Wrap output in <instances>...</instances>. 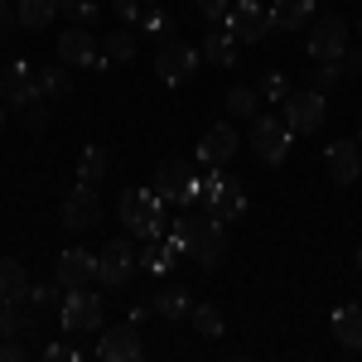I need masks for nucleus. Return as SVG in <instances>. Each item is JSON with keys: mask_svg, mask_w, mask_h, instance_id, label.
Masks as SVG:
<instances>
[{"mask_svg": "<svg viewBox=\"0 0 362 362\" xmlns=\"http://www.w3.org/2000/svg\"><path fill=\"white\" fill-rule=\"evenodd\" d=\"M116 218L126 223V232H136L140 242H155V237L169 232V203L155 194V189H126Z\"/></svg>", "mask_w": 362, "mask_h": 362, "instance_id": "nucleus-1", "label": "nucleus"}, {"mask_svg": "<svg viewBox=\"0 0 362 362\" xmlns=\"http://www.w3.org/2000/svg\"><path fill=\"white\" fill-rule=\"evenodd\" d=\"M155 194L165 198L169 208H198V169L184 165V160H165L155 169Z\"/></svg>", "mask_w": 362, "mask_h": 362, "instance_id": "nucleus-2", "label": "nucleus"}, {"mask_svg": "<svg viewBox=\"0 0 362 362\" xmlns=\"http://www.w3.org/2000/svg\"><path fill=\"white\" fill-rule=\"evenodd\" d=\"M198 208H208V218H218V223H237L247 213V194L223 174H208V179H198Z\"/></svg>", "mask_w": 362, "mask_h": 362, "instance_id": "nucleus-3", "label": "nucleus"}, {"mask_svg": "<svg viewBox=\"0 0 362 362\" xmlns=\"http://www.w3.org/2000/svg\"><path fill=\"white\" fill-rule=\"evenodd\" d=\"M251 150H256V160H266V165H285V155H290V145H295V131L285 126V116H251Z\"/></svg>", "mask_w": 362, "mask_h": 362, "instance_id": "nucleus-4", "label": "nucleus"}, {"mask_svg": "<svg viewBox=\"0 0 362 362\" xmlns=\"http://www.w3.org/2000/svg\"><path fill=\"white\" fill-rule=\"evenodd\" d=\"M223 25L237 34V44H261V39L276 29L271 25V5H261V0H232Z\"/></svg>", "mask_w": 362, "mask_h": 362, "instance_id": "nucleus-5", "label": "nucleus"}, {"mask_svg": "<svg viewBox=\"0 0 362 362\" xmlns=\"http://www.w3.org/2000/svg\"><path fill=\"white\" fill-rule=\"evenodd\" d=\"M198 49L194 44H184V39H165V44H155V73H160V83H189L198 73Z\"/></svg>", "mask_w": 362, "mask_h": 362, "instance_id": "nucleus-6", "label": "nucleus"}, {"mask_svg": "<svg viewBox=\"0 0 362 362\" xmlns=\"http://www.w3.org/2000/svg\"><path fill=\"white\" fill-rule=\"evenodd\" d=\"M102 314H107V305H102V295H92V290H68L63 295V309H58V319H63V329L68 334H92L97 324H102Z\"/></svg>", "mask_w": 362, "mask_h": 362, "instance_id": "nucleus-7", "label": "nucleus"}, {"mask_svg": "<svg viewBox=\"0 0 362 362\" xmlns=\"http://www.w3.org/2000/svg\"><path fill=\"white\" fill-rule=\"evenodd\" d=\"M58 63H68V68H107L102 44L92 39V29H87V25H73V29L58 34Z\"/></svg>", "mask_w": 362, "mask_h": 362, "instance_id": "nucleus-8", "label": "nucleus"}, {"mask_svg": "<svg viewBox=\"0 0 362 362\" xmlns=\"http://www.w3.org/2000/svg\"><path fill=\"white\" fill-rule=\"evenodd\" d=\"M285 126H290L295 136L324 131V92H319V87H314V92H290V97H285Z\"/></svg>", "mask_w": 362, "mask_h": 362, "instance_id": "nucleus-9", "label": "nucleus"}, {"mask_svg": "<svg viewBox=\"0 0 362 362\" xmlns=\"http://www.w3.org/2000/svg\"><path fill=\"white\" fill-rule=\"evenodd\" d=\"M136 266H140V256H136L131 242H107L102 256H97V280H102V285H112V290H121V285H131Z\"/></svg>", "mask_w": 362, "mask_h": 362, "instance_id": "nucleus-10", "label": "nucleus"}, {"mask_svg": "<svg viewBox=\"0 0 362 362\" xmlns=\"http://www.w3.org/2000/svg\"><path fill=\"white\" fill-rule=\"evenodd\" d=\"M348 54V25L338 15H324L309 25V58L324 63V58H343Z\"/></svg>", "mask_w": 362, "mask_h": 362, "instance_id": "nucleus-11", "label": "nucleus"}, {"mask_svg": "<svg viewBox=\"0 0 362 362\" xmlns=\"http://www.w3.org/2000/svg\"><path fill=\"white\" fill-rule=\"evenodd\" d=\"M44 92H39V73L29 68V63H10L5 73H0V102L5 107H20L25 112L29 102H39Z\"/></svg>", "mask_w": 362, "mask_h": 362, "instance_id": "nucleus-12", "label": "nucleus"}, {"mask_svg": "<svg viewBox=\"0 0 362 362\" xmlns=\"http://www.w3.org/2000/svg\"><path fill=\"white\" fill-rule=\"evenodd\" d=\"M140 353H145V343H140L131 319L116 324V329H102V338H97V358L102 362H140Z\"/></svg>", "mask_w": 362, "mask_h": 362, "instance_id": "nucleus-13", "label": "nucleus"}, {"mask_svg": "<svg viewBox=\"0 0 362 362\" xmlns=\"http://www.w3.org/2000/svg\"><path fill=\"white\" fill-rule=\"evenodd\" d=\"M102 223V198H97V189L92 184H78L73 194L63 198V227L68 232H87V227Z\"/></svg>", "mask_w": 362, "mask_h": 362, "instance_id": "nucleus-14", "label": "nucleus"}, {"mask_svg": "<svg viewBox=\"0 0 362 362\" xmlns=\"http://www.w3.org/2000/svg\"><path fill=\"white\" fill-rule=\"evenodd\" d=\"M237 131L227 126V121H218V126H208L203 131V140H198V165H208V169H223L232 155H237Z\"/></svg>", "mask_w": 362, "mask_h": 362, "instance_id": "nucleus-15", "label": "nucleus"}, {"mask_svg": "<svg viewBox=\"0 0 362 362\" xmlns=\"http://www.w3.org/2000/svg\"><path fill=\"white\" fill-rule=\"evenodd\" d=\"M324 169H329L334 184H353L362 174V145L358 140H334V145L324 150Z\"/></svg>", "mask_w": 362, "mask_h": 362, "instance_id": "nucleus-16", "label": "nucleus"}, {"mask_svg": "<svg viewBox=\"0 0 362 362\" xmlns=\"http://www.w3.org/2000/svg\"><path fill=\"white\" fill-rule=\"evenodd\" d=\"M92 280H97V256H92V251L68 247L58 256V285H63V290H83Z\"/></svg>", "mask_w": 362, "mask_h": 362, "instance_id": "nucleus-17", "label": "nucleus"}, {"mask_svg": "<svg viewBox=\"0 0 362 362\" xmlns=\"http://www.w3.org/2000/svg\"><path fill=\"white\" fill-rule=\"evenodd\" d=\"M150 309H155L160 319H169V324H179L184 314H194V305H189V290H184L179 280H169V276H160L155 295H150Z\"/></svg>", "mask_w": 362, "mask_h": 362, "instance_id": "nucleus-18", "label": "nucleus"}, {"mask_svg": "<svg viewBox=\"0 0 362 362\" xmlns=\"http://www.w3.org/2000/svg\"><path fill=\"white\" fill-rule=\"evenodd\" d=\"M223 256H227V223L208 218V223H203V237H198V247H194V261L203 271H218Z\"/></svg>", "mask_w": 362, "mask_h": 362, "instance_id": "nucleus-19", "label": "nucleus"}, {"mask_svg": "<svg viewBox=\"0 0 362 362\" xmlns=\"http://www.w3.org/2000/svg\"><path fill=\"white\" fill-rule=\"evenodd\" d=\"M203 54H208L213 68H232V63H237V34H232L227 25H208V34H203Z\"/></svg>", "mask_w": 362, "mask_h": 362, "instance_id": "nucleus-20", "label": "nucleus"}, {"mask_svg": "<svg viewBox=\"0 0 362 362\" xmlns=\"http://www.w3.org/2000/svg\"><path fill=\"white\" fill-rule=\"evenodd\" d=\"M203 223H208V218H203V213H179V218H174V223H169V247L179 251V256H194V247H198V237H203Z\"/></svg>", "mask_w": 362, "mask_h": 362, "instance_id": "nucleus-21", "label": "nucleus"}, {"mask_svg": "<svg viewBox=\"0 0 362 362\" xmlns=\"http://www.w3.org/2000/svg\"><path fill=\"white\" fill-rule=\"evenodd\" d=\"M29 271L15 261V256H5L0 261V305H20V300H29Z\"/></svg>", "mask_w": 362, "mask_h": 362, "instance_id": "nucleus-22", "label": "nucleus"}, {"mask_svg": "<svg viewBox=\"0 0 362 362\" xmlns=\"http://www.w3.org/2000/svg\"><path fill=\"white\" fill-rule=\"evenodd\" d=\"M136 256H140V271H150V276H169L174 261H179V251L169 247V237H155V242L136 247Z\"/></svg>", "mask_w": 362, "mask_h": 362, "instance_id": "nucleus-23", "label": "nucleus"}, {"mask_svg": "<svg viewBox=\"0 0 362 362\" xmlns=\"http://www.w3.org/2000/svg\"><path fill=\"white\" fill-rule=\"evenodd\" d=\"M334 338L343 343V348L362 353V309H358V305H343V309H334Z\"/></svg>", "mask_w": 362, "mask_h": 362, "instance_id": "nucleus-24", "label": "nucleus"}, {"mask_svg": "<svg viewBox=\"0 0 362 362\" xmlns=\"http://www.w3.org/2000/svg\"><path fill=\"white\" fill-rule=\"evenodd\" d=\"M314 20V0H276L271 5V25L276 29H305Z\"/></svg>", "mask_w": 362, "mask_h": 362, "instance_id": "nucleus-25", "label": "nucleus"}, {"mask_svg": "<svg viewBox=\"0 0 362 362\" xmlns=\"http://www.w3.org/2000/svg\"><path fill=\"white\" fill-rule=\"evenodd\" d=\"M63 10V0H15V15L25 29H44L54 25V15Z\"/></svg>", "mask_w": 362, "mask_h": 362, "instance_id": "nucleus-26", "label": "nucleus"}, {"mask_svg": "<svg viewBox=\"0 0 362 362\" xmlns=\"http://www.w3.org/2000/svg\"><path fill=\"white\" fill-rule=\"evenodd\" d=\"M78 179H83V184H92V189H97V184L107 179V150H102V145H83V160H78Z\"/></svg>", "mask_w": 362, "mask_h": 362, "instance_id": "nucleus-27", "label": "nucleus"}, {"mask_svg": "<svg viewBox=\"0 0 362 362\" xmlns=\"http://www.w3.org/2000/svg\"><path fill=\"white\" fill-rule=\"evenodd\" d=\"M39 92L58 102V97H68L73 92V78H68V63H58V68H39Z\"/></svg>", "mask_w": 362, "mask_h": 362, "instance_id": "nucleus-28", "label": "nucleus"}, {"mask_svg": "<svg viewBox=\"0 0 362 362\" xmlns=\"http://www.w3.org/2000/svg\"><path fill=\"white\" fill-rule=\"evenodd\" d=\"M140 29H145V34H150L155 44H165V39H179V34H174V15L155 10V5H150V10L140 15Z\"/></svg>", "mask_w": 362, "mask_h": 362, "instance_id": "nucleus-29", "label": "nucleus"}, {"mask_svg": "<svg viewBox=\"0 0 362 362\" xmlns=\"http://www.w3.org/2000/svg\"><path fill=\"white\" fill-rule=\"evenodd\" d=\"M102 58H107V63H131V58H136V34H131V29H116L112 39L102 44Z\"/></svg>", "mask_w": 362, "mask_h": 362, "instance_id": "nucleus-30", "label": "nucleus"}, {"mask_svg": "<svg viewBox=\"0 0 362 362\" xmlns=\"http://www.w3.org/2000/svg\"><path fill=\"white\" fill-rule=\"evenodd\" d=\"M256 107H261V92L256 87H232L227 92V116H256Z\"/></svg>", "mask_w": 362, "mask_h": 362, "instance_id": "nucleus-31", "label": "nucleus"}, {"mask_svg": "<svg viewBox=\"0 0 362 362\" xmlns=\"http://www.w3.org/2000/svg\"><path fill=\"white\" fill-rule=\"evenodd\" d=\"M194 329H198L203 338H218V334L227 329V324H223V309H218V305H198V309H194Z\"/></svg>", "mask_w": 362, "mask_h": 362, "instance_id": "nucleus-32", "label": "nucleus"}, {"mask_svg": "<svg viewBox=\"0 0 362 362\" xmlns=\"http://www.w3.org/2000/svg\"><path fill=\"white\" fill-rule=\"evenodd\" d=\"M256 92H261V102H285V97H290V83H285V73L271 68V73L256 83Z\"/></svg>", "mask_w": 362, "mask_h": 362, "instance_id": "nucleus-33", "label": "nucleus"}, {"mask_svg": "<svg viewBox=\"0 0 362 362\" xmlns=\"http://www.w3.org/2000/svg\"><path fill=\"white\" fill-rule=\"evenodd\" d=\"M58 15H68L73 25L92 29V20H97V0H63V10H58Z\"/></svg>", "mask_w": 362, "mask_h": 362, "instance_id": "nucleus-34", "label": "nucleus"}, {"mask_svg": "<svg viewBox=\"0 0 362 362\" xmlns=\"http://www.w3.org/2000/svg\"><path fill=\"white\" fill-rule=\"evenodd\" d=\"M338 78H343V63H338V58H324V63H314V87H319V92H329Z\"/></svg>", "mask_w": 362, "mask_h": 362, "instance_id": "nucleus-35", "label": "nucleus"}, {"mask_svg": "<svg viewBox=\"0 0 362 362\" xmlns=\"http://www.w3.org/2000/svg\"><path fill=\"white\" fill-rule=\"evenodd\" d=\"M20 329H29V319L20 314V305H0V338H15Z\"/></svg>", "mask_w": 362, "mask_h": 362, "instance_id": "nucleus-36", "label": "nucleus"}, {"mask_svg": "<svg viewBox=\"0 0 362 362\" xmlns=\"http://www.w3.org/2000/svg\"><path fill=\"white\" fill-rule=\"evenodd\" d=\"M227 10H232V0H198V15H203V25H223Z\"/></svg>", "mask_w": 362, "mask_h": 362, "instance_id": "nucleus-37", "label": "nucleus"}, {"mask_svg": "<svg viewBox=\"0 0 362 362\" xmlns=\"http://www.w3.org/2000/svg\"><path fill=\"white\" fill-rule=\"evenodd\" d=\"M44 358H49V362H83V353H78L73 343H49Z\"/></svg>", "mask_w": 362, "mask_h": 362, "instance_id": "nucleus-38", "label": "nucleus"}, {"mask_svg": "<svg viewBox=\"0 0 362 362\" xmlns=\"http://www.w3.org/2000/svg\"><path fill=\"white\" fill-rule=\"evenodd\" d=\"M0 362H25V343L20 338H0Z\"/></svg>", "mask_w": 362, "mask_h": 362, "instance_id": "nucleus-39", "label": "nucleus"}, {"mask_svg": "<svg viewBox=\"0 0 362 362\" xmlns=\"http://www.w3.org/2000/svg\"><path fill=\"white\" fill-rule=\"evenodd\" d=\"M112 10H116V15H121V20H126V25H136L140 15H145V10H140V0H116Z\"/></svg>", "mask_w": 362, "mask_h": 362, "instance_id": "nucleus-40", "label": "nucleus"}, {"mask_svg": "<svg viewBox=\"0 0 362 362\" xmlns=\"http://www.w3.org/2000/svg\"><path fill=\"white\" fill-rule=\"evenodd\" d=\"M25 121L34 126V131H39L44 121H49V116H44V97H39V102H29V107H25Z\"/></svg>", "mask_w": 362, "mask_h": 362, "instance_id": "nucleus-41", "label": "nucleus"}, {"mask_svg": "<svg viewBox=\"0 0 362 362\" xmlns=\"http://www.w3.org/2000/svg\"><path fill=\"white\" fill-rule=\"evenodd\" d=\"M15 20H20V15H15V0H0V34L15 25Z\"/></svg>", "mask_w": 362, "mask_h": 362, "instance_id": "nucleus-42", "label": "nucleus"}, {"mask_svg": "<svg viewBox=\"0 0 362 362\" xmlns=\"http://www.w3.org/2000/svg\"><path fill=\"white\" fill-rule=\"evenodd\" d=\"M29 300H34V305H49V300H54V285H29Z\"/></svg>", "mask_w": 362, "mask_h": 362, "instance_id": "nucleus-43", "label": "nucleus"}, {"mask_svg": "<svg viewBox=\"0 0 362 362\" xmlns=\"http://www.w3.org/2000/svg\"><path fill=\"white\" fill-rule=\"evenodd\" d=\"M338 63H343V73H362V54H343Z\"/></svg>", "mask_w": 362, "mask_h": 362, "instance_id": "nucleus-44", "label": "nucleus"}, {"mask_svg": "<svg viewBox=\"0 0 362 362\" xmlns=\"http://www.w3.org/2000/svg\"><path fill=\"white\" fill-rule=\"evenodd\" d=\"M0 131H5V102H0Z\"/></svg>", "mask_w": 362, "mask_h": 362, "instance_id": "nucleus-45", "label": "nucleus"}, {"mask_svg": "<svg viewBox=\"0 0 362 362\" xmlns=\"http://www.w3.org/2000/svg\"><path fill=\"white\" fill-rule=\"evenodd\" d=\"M358 271H362V247H358Z\"/></svg>", "mask_w": 362, "mask_h": 362, "instance_id": "nucleus-46", "label": "nucleus"}, {"mask_svg": "<svg viewBox=\"0 0 362 362\" xmlns=\"http://www.w3.org/2000/svg\"><path fill=\"white\" fill-rule=\"evenodd\" d=\"M140 5H160V0H140Z\"/></svg>", "mask_w": 362, "mask_h": 362, "instance_id": "nucleus-47", "label": "nucleus"}, {"mask_svg": "<svg viewBox=\"0 0 362 362\" xmlns=\"http://www.w3.org/2000/svg\"><path fill=\"white\" fill-rule=\"evenodd\" d=\"M358 34H362V25H358Z\"/></svg>", "mask_w": 362, "mask_h": 362, "instance_id": "nucleus-48", "label": "nucleus"}]
</instances>
